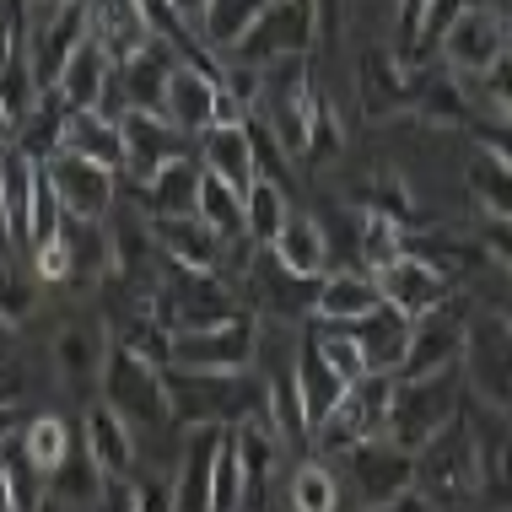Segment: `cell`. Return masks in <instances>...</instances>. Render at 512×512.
<instances>
[{"label": "cell", "mask_w": 512, "mask_h": 512, "mask_svg": "<svg viewBox=\"0 0 512 512\" xmlns=\"http://www.w3.org/2000/svg\"><path fill=\"white\" fill-rule=\"evenodd\" d=\"M168 383V405L173 426H248V421H270L265 389H259L254 367L248 372H184V367H162Z\"/></svg>", "instance_id": "obj_1"}, {"label": "cell", "mask_w": 512, "mask_h": 512, "mask_svg": "<svg viewBox=\"0 0 512 512\" xmlns=\"http://www.w3.org/2000/svg\"><path fill=\"white\" fill-rule=\"evenodd\" d=\"M464 410L459 372H437V378H394L389 415H383V437L405 453H421L453 415Z\"/></svg>", "instance_id": "obj_2"}, {"label": "cell", "mask_w": 512, "mask_h": 512, "mask_svg": "<svg viewBox=\"0 0 512 512\" xmlns=\"http://www.w3.org/2000/svg\"><path fill=\"white\" fill-rule=\"evenodd\" d=\"M415 486H421V496L432 507H459L480 491V448H475L464 410L415 453Z\"/></svg>", "instance_id": "obj_3"}, {"label": "cell", "mask_w": 512, "mask_h": 512, "mask_svg": "<svg viewBox=\"0 0 512 512\" xmlns=\"http://www.w3.org/2000/svg\"><path fill=\"white\" fill-rule=\"evenodd\" d=\"M98 394L108 410H119L135 432H168L173 426V405H168V383H162V367L130 356L124 345L108 340V362L98 378Z\"/></svg>", "instance_id": "obj_4"}, {"label": "cell", "mask_w": 512, "mask_h": 512, "mask_svg": "<svg viewBox=\"0 0 512 512\" xmlns=\"http://www.w3.org/2000/svg\"><path fill=\"white\" fill-rule=\"evenodd\" d=\"M259 356V318L254 313H227L200 329H173V362L184 372H248Z\"/></svg>", "instance_id": "obj_5"}, {"label": "cell", "mask_w": 512, "mask_h": 512, "mask_svg": "<svg viewBox=\"0 0 512 512\" xmlns=\"http://www.w3.org/2000/svg\"><path fill=\"white\" fill-rule=\"evenodd\" d=\"M389 394H394V378H383V372H362L356 383H345V394L324 410V421L313 426L318 448L345 453V448H356V442H367V437H383Z\"/></svg>", "instance_id": "obj_6"}, {"label": "cell", "mask_w": 512, "mask_h": 512, "mask_svg": "<svg viewBox=\"0 0 512 512\" xmlns=\"http://www.w3.org/2000/svg\"><path fill=\"white\" fill-rule=\"evenodd\" d=\"M38 168H44V184H49V195L60 200L65 221H108V211H114V200H119V184H114L119 173L76 157V151H54Z\"/></svg>", "instance_id": "obj_7"}, {"label": "cell", "mask_w": 512, "mask_h": 512, "mask_svg": "<svg viewBox=\"0 0 512 512\" xmlns=\"http://www.w3.org/2000/svg\"><path fill=\"white\" fill-rule=\"evenodd\" d=\"M318 44L313 38V6L308 0H265V11L254 17V27L238 38V49L221 60H243V65H270L286 54H308Z\"/></svg>", "instance_id": "obj_8"}, {"label": "cell", "mask_w": 512, "mask_h": 512, "mask_svg": "<svg viewBox=\"0 0 512 512\" xmlns=\"http://www.w3.org/2000/svg\"><path fill=\"white\" fill-rule=\"evenodd\" d=\"M335 459L345 464V486L362 496V507H383L394 496L415 491V453L394 448L389 437H367L356 448L335 453Z\"/></svg>", "instance_id": "obj_9"}, {"label": "cell", "mask_w": 512, "mask_h": 512, "mask_svg": "<svg viewBox=\"0 0 512 512\" xmlns=\"http://www.w3.org/2000/svg\"><path fill=\"white\" fill-rule=\"evenodd\" d=\"M437 49L459 81H469V76L486 81L491 65L507 60V17L496 6H469L464 17H453V27L437 38Z\"/></svg>", "instance_id": "obj_10"}, {"label": "cell", "mask_w": 512, "mask_h": 512, "mask_svg": "<svg viewBox=\"0 0 512 512\" xmlns=\"http://www.w3.org/2000/svg\"><path fill=\"white\" fill-rule=\"evenodd\" d=\"M512 329H507V318L502 313H491V318H480V324H469L464 329V356H459V367H469V389H475L480 405H491L496 415H507V383H512Z\"/></svg>", "instance_id": "obj_11"}, {"label": "cell", "mask_w": 512, "mask_h": 512, "mask_svg": "<svg viewBox=\"0 0 512 512\" xmlns=\"http://www.w3.org/2000/svg\"><path fill=\"white\" fill-rule=\"evenodd\" d=\"M372 286H378V302L383 308H394L399 318H426V313H437L442 302H448V275H442L432 259H421V254H410V243H405V254L389 259L383 270H372Z\"/></svg>", "instance_id": "obj_12"}, {"label": "cell", "mask_w": 512, "mask_h": 512, "mask_svg": "<svg viewBox=\"0 0 512 512\" xmlns=\"http://www.w3.org/2000/svg\"><path fill=\"white\" fill-rule=\"evenodd\" d=\"M119 141H124V173H130L135 184H146L162 162L189 157V135L173 130V124L162 114H151V108H124L119 114Z\"/></svg>", "instance_id": "obj_13"}, {"label": "cell", "mask_w": 512, "mask_h": 512, "mask_svg": "<svg viewBox=\"0 0 512 512\" xmlns=\"http://www.w3.org/2000/svg\"><path fill=\"white\" fill-rule=\"evenodd\" d=\"M108 362V329L92 318H71V324L54 335V378L65 383V394L76 399H98V378Z\"/></svg>", "instance_id": "obj_14"}, {"label": "cell", "mask_w": 512, "mask_h": 512, "mask_svg": "<svg viewBox=\"0 0 512 512\" xmlns=\"http://www.w3.org/2000/svg\"><path fill=\"white\" fill-rule=\"evenodd\" d=\"M146 232H151V248H157L162 265L211 270V275H221V265H227V243L200 216H151Z\"/></svg>", "instance_id": "obj_15"}, {"label": "cell", "mask_w": 512, "mask_h": 512, "mask_svg": "<svg viewBox=\"0 0 512 512\" xmlns=\"http://www.w3.org/2000/svg\"><path fill=\"white\" fill-rule=\"evenodd\" d=\"M464 356V324L453 313H426L410 324V345H405V362H399L394 378H437V372H459Z\"/></svg>", "instance_id": "obj_16"}, {"label": "cell", "mask_w": 512, "mask_h": 512, "mask_svg": "<svg viewBox=\"0 0 512 512\" xmlns=\"http://www.w3.org/2000/svg\"><path fill=\"white\" fill-rule=\"evenodd\" d=\"M81 448H87V459L98 464V475H135V459H141V442H135V426L124 421L119 410H108L103 399H92L87 410H81Z\"/></svg>", "instance_id": "obj_17"}, {"label": "cell", "mask_w": 512, "mask_h": 512, "mask_svg": "<svg viewBox=\"0 0 512 512\" xmlns=\"http://www.w3.org/2000/svg\"><path fill=\"white\" fill-rule=\"evenodd\" d=\"M415 92V65H405L394 49H367L356 60V98H362V114L367 119H383V114H399Z\"/></svg>", "instance_id": "obj_18"}, {"label": "cell", "mask_w": 512, "mask_h": 512, "mask_svg": "<svg viewBox=\"0 0 512 512\" xmlns=\"http://www.w3.org/2000/svg\"><path fill=\"white\" fill-rule=\"evenodd\" d=\"M243 275H248V292L259 297V308H265L270 318H281V324L313 318V292H318V281L281 270V265H275V259L265 254V248H259V259H248V265H243Z\"/></svg>", "instance_id": "obj_19"}, {"label": "cell", "mask_w": 512, "mask_h": 512, "mask_svg": "<svg viewBox=\"0 0 512 512\" xmlns=\"http://www.w3.org/2000/svg\"><path fill=\"white\" fill-rule=\"evenodd\" d=\"M162 119L173 124V130H184L189 141L205 135L216 124V76L211 71H195V65L178 60L173 76H168V92H162Z\"/></svg>", "instance_id": "obj_20"}, {"label": "cell", "mask_w": 512, "mask_h": 512, "mask_svg": "<svg viewBox=\"0 0 512 512\" xmlns=\"http://www.w3.org/2000/svg\"><path fill=\"white\" fill-rule=\"evenodd\" d=\"M265 254H270L281 270L318 281V275L329 270V227H324L318 216H297V211H292L281 227H275V238L265 243Z\"/></svg>", "instance_id": "obj_21"}, {"label": "cell", "mask_w": 512, "mask_h": 512, "mask_svg": "<svg viewBox=\"0 0 512 512\" xmlns=\"http://www.w3.org/2000/svg\"><path fill=\"white\" fill-rule=\"evenodd\" d=\"M378 302V286H372L367 270H324L313 292V324H356L367 318Z\"/></svg>", "instance_id": "obj_22"}, {"label": "cell", "mask_w": 512, "mask_h": 512, "mask_svg": "<svg viewBox=\"0 0 512 512\" xmlns=\"http://www.w3.org/2000/svg\"><path fill=\"white\" fill-rule=\"evenodd\" d=\"M345 329H351V340H356L362 367L394 378L399 362H405V345H410V318H399L394 308H372L367 318H356V324H345Z\"/></svg>", "instance_id": "obj_23"}, {"label": "cell", "mask_w": 512, "mask_h": 512, "mask_svg": "<svg viewBox=\"0 0 512 512\" xmlns=\"http://www.w3.org/2000/svg\"><path fill=\"white\" fill-rule=\"evenodd\" d=\"M60 151H76V157L98 162L108 173H124V141H119V119L98 114V108H71L60 130Z\"/></svg>", "instance_id": "obj_24"}, {"label": "cell", "mask_w": 512, "mask_h": 512, "mask_svg": "<svg viewBox=\"0 0 512 512\" xmlns=\"http://www.w3.org/2000/svg\"><path fill=\"white\" fill-rule=\"evenodd\" d=\"M200 168L216 173L221 184H232L238 195L254 184L259 168H254V146H248L243 119H238V124H211V130L200 135Z\"/></svg>", "instance_id": "obj_25"}, {"label": "cell", "mask_w": 512, "mask_h": 512, "mask_svg": "<svg viewBox=\"0 0 512 512\" xmlns=\"http://www.w3.org/2000/svg\"><path fill=\"white\" fill-rule=\"evenodd\" d=\"M108 76H114V60H108L92 38H81V44L71 49V60L60 65V76H54L49 92H60L65 108H98Z\"/></svg>", "instance_id": "obj_26"}, {"label": "cell", "mask_w": 512, "mask_h": 512, "mask_svg": "<svg viewBox=\"0 0 512 512\" xmlns=\"http://www.w3.org/2000/svg\"><path fill=\"white\" fill-rule=\"evenodd\" d=\"M200 157H173L141 184V200L151 216H195V195H200Z\"/></svg>", "instance_id": "obj_27"}, {"label": "cell", "mask_w": 512, "mask_h": 512, "mask_svg": "<svg viewBox=\"0 0 512 512\" xmlns=\"http://www.w3.org/2000/svg\"><path fill=\"white\" fill-rule=\"evenodd\" d=\"M340 394H345V383L335 378V367L318 356L313 335L302 329V340H297V399H302V421H308V432L324 421V410L335 405Z\"/></svg>", "instance_id": "obj_28"}, {"label": "cell", "mask_w": 512, "mask_h": 512, "mask_svg": "<svg viewBox=\"0 0 512 512\" xmlns=\"http://www.w3.org/2000/svg\"><path fill=\"white\" fill-rule=\"evenodd\" d=\"M71 442H76V432H71V421H65L60 410H44V415H27V421L17 426V448H22V459L38 469V475H54L60 469V459L71 453Z\"/></svg>", "instance_id": "obj_29"}, {"label": "cell", "mask_w": 512, "mask_h": 512, "mask_svg": "<svg viewBox=\"0 0 512 512\" xmlns=\"http://www.w3.org/2000/svg\"><path fill=\"white\" fill-rule=\"evenodd\" d=\"M65 114H71V108L60 103V92H38V103L17 119V141H11V146H17L22 157H33V162H49L54 151H60Z\"/></svg>", "instance_id": "obj_30"}, {"label": "cell", "mask_w": 512, "mask_h": 512, "mask_svg": "<svg viewBox=\"0 0 512 512\" xmlns=\"http://www.w3.org/2000/svg\"><path fill=\"white\" fill-rule=\"evenodd\" d=\"M265 11V0H211V6L200 11V22H195V33H200V44L216 54H232L238 49V38L254 27V17Z\"/></svg>", "instance_id": "obj_31"}, {"label": "cell", "mask_w": 512, "mask_h": 512, "mask_svg": "<svg viewBox=\"0 0 512 512\" xmlns=\"http://www.w3.org/2000/svg\"><path fill=\"white\" fill-rule=\"evenodd\" d=\"M286 216H292V205H286V189L275 184V178H254V184L243 189V238L254 248H265Z\"/></svg>", "instance_id": "obj_32"}, {"label": "cell", "mask_w": 512, "mask_h": 512, "mask_svg": "<svg viewBox=\"0 0 512 512\" xmlns=\"http://www.w3.org/2000/svg\"><path fill=\"white\" fill-rule=\"evenodd\" d=\"M195 216L216 232L221 243L243 238V195L232 184H221L216 173H200V195H195Z\"/></svg>", "instance_id": "obj_33"}, {"label": "cell", "mask_w": 512, "mask_h": 512, "mask_svg": "<svg viewBox=\"0 0 512 512\" xmlns=\"http://www.w3.org/2000/svg\"><path fill=\"white\" fill-rule=\"evenodd\" d=\"M340 496H345L340 475L329 464H318V459L297 464L292 480H286V502H292V512H340Z\"/></svg>", "instance_id": "obj_34"}, {"label": "cell", "mask_w": 512, "mask_h": 512, "mask_svg": "<svg viewBox=\"0 0 512 512\" xmlns=\"http://www.w3.org/2000/svg\"><path fill=\"white\" fill-rule=\"evenodd\" d=\"M108 340L124 345L130 356H141V362H151V367H168V362H173V329L162 324V318L151 313V308L130 313V318H124V324H119Z\"/></svg>", "instance_id": "obj_35"}, {"label": "cell", "mask_w": 512, "mask_h": 512, "mask_svg": "<svg viewBox=\"0 0 512 512\" xmlns=\"http://www.w3.org/2000/svg\"><path fill=\"white\" fill-rule=\"evenodd\" d=\"M98 486H103V475H98V464L87 459V448H81V437H76L71 453L60 459V469L49 475V496L60 507H81V512H87L92 496H98Z\"/></svg>", "instance_id": "obj_36"}, {"label": "cell", "mask_w": 512, "mask_h": 512, "mask_svg": "<svg viewBox=\"0 0 512 512\" xmlns=\"http://www.w3.org/2000/svg\"><path fill=\"white\" fill-rule=\"evenodd\" d=\"M410 103L421 108L426 124H459L469 114V98H464V81L459 76H415V92Z\"/></svg>", "instance_id": "obj_37"}, {"label": "cell", "mask_w": 512, "mask_h": 512, "mask_svg": "<svg viewBox=\"0 0 512 512\" xmlns=\"http://www.w3.org/2000/svg\"><path fill=\"white\" fill-rule=\"evenodd\" d=\"M405 254V227L399 221H389V216H362L356 221V270H383L389 259H399Z\"/></svg>", "instance_id": "obj_38"}, {"label": "cell", "mask_w": 512, "mask_h": 512, "mask_svg": "<svg viewBox=\"0 0 512 512\" xmlns=\"http://www.w3.org/2000/svg\"><path fill=\"white\" fill-rule=\"evenodd\" d=\"M0 475H6V496H11V512H38V502L49 496V480L38 475L33 464L22 459L17 437L0 448Z\"/></svg>", "instance_id": "obj_39"}, {"label": "cell", "mask_w": 512, "mask_h": 512, "mask_svg": "<svg viewBox=\"0 0 512 512\" xmlns=\"http://www.w3.org/2000/svg\"><path fill=\"white\" fill-rule=\"evenodd\" d=\"M33 313H38V275H27L11 259H0V324L17 329Z\"/></svg>", "instance_id": "obj_40"}, {"label": "cell", "mask_w": 512, "mask_h": 512, "mask_svg": "<svg viewBox=\"0 0 512 512\" xmlns=\"http://www.w3.org/2000/svg\"><path fill=\"white\" fill-rule=\"evenodd\" d=\"M469 195L486 205V216H507V151H480L469 162Z\"/></svg>", "instance_id": "obj_41"}, {"label": "cell", "mask_w": 512, "mask_h": 512, "mask_svg": "<svg viewBox=\"0 0 512 512\" xmlns=\"http://www.w3.org/2000/svg\"><path fill=\"white\" fill-rule=\"evenodd\" d=\"M469 6H480V0H426V17H421V27H415V44L399 54L405 65H421L426 54H437V38L453 27V17H464Z\"/></svg>", "instance_id": "obj_42"}, {"label": "cell", "mask_w": 512, "mask_h": 512, "mask_svg": "<svg viewBox=\"0 0 512 512\" xmlns=\"http://www.w3.org/2000/svg\"><path fill=\"white\" fill-rule=\"evenodd\" d=\"M0 103H6L11 119H22L27 108L38 103V81H33V65H27L22 49H11L6 60H0Z\"/></svg>", "instance_id": "obj_43"}, {"label": "cell", "mask_w": 512, "mask_h": 512, "mask_svg": "<svg viewBox=\"0 0 512 512\" xmlns=\"http://www.w3.org/2000/svg\"><path fill=\"white\" fill-rule=\"evenodd\" d=\"M340 119H335V103L324 98V92L313 87V98H308V151L302 157L318 162V157H329V151H340Z\"/></svg>", "instance_id": "obj_44"}, {"label": "cell", "mask_w": 512, "mask_h": 512, "mask_svg": "<svg viewBox=\"0 0 512 512\" xmlns=\"http://www.w3.org/2000/svg\"><path fill=\"white\" fill-rule=\"evenodd\" d=\"M362 211L389 216V221H399V227H405V221L415 216V205H410V189L399 184L394 173H378V178H372V189L362 195Z\"/></svg>", "instance_id": "obj_45"}, {"label": "cell", "mask_w": 512, "mask_h": 512, "mask_svg": "<svg viewBox=\"0 0 512 512\" xmlns=\"http://www.w3.org/2000/svg\"><path fill=\"white\" fill-rule=\"evenodd\" d=\"M27 254H33V275H38V281H71V238H65V227L54 232V238L33 243Z\"/></svg>", "instance_id": "obj_46"}, {"label": "cell", "mask_w": 512, "mask_h": 512, "mask_svg": "<svg viewBox=\"0 0 512 512\" xmlns=\"http://www.w3.org/2000/svg\"><path fill=\"white\" fill-rule=\"evenodd\" d=\"M135 480V512H173V469H141Z\"/></svg>", "instance_id": "obj_47"}, {"label": "cell", "mask_w": 512, "mask_h": 512, "mask_svg": "<svg viewBox=\"0 0 512 512\" xmlns=\"http://www.w3.org/2000/svg\"><path fill=\"white\" fill-rule=\"evenodd\" d=\"M87 512H135V480L130 475H108Z\"/></svg>", "instance_id": "obj_48"}, {"label": "cell", "mask_w": 512, "mask_h": 512, "mask_svg": "<svg viewBox=\"0 0 512 512\" xmlns=\"http://www.w3.org/2000/svg\"><path fill=\"white\" fill-rule=\"evenodd\" d=\"M426 17V0H399V17H394V33H399V49L394 54H405L415 44V27H421Z\"/></svg>", "instance_id": "obj_49"}, {"label": "cell", "mask_w": 512, "mask_h": 512, "mask_svg": "<svg viewBox=\"0 0 512 512\" xmlns=\"http://www.w3.org/2000/svg\"><path fill=\"white\" fill-rule=\"evenodd\" d=\"M308 6H313V38H318V44H329L335 27H340V0H308Z\"/></svg>", "instance_id": "obj_50"}, {"label": "cell", "mask_w": 512, "mask_h": 512, "mask_svg": "<svg viewBox=\"0 0 512 512\" xmlns=\"http://www.w3.org/2000/svg\"><path fill=\"white\" fill-rule=\"evenodd\" d=\"M367 512H437L426 496H415V491H405V496H394V502H383V507H367Z\"/></svg>", "instance_id": "obj_51"}, {"label": "cell", "mask_w": 512, "mask_h": 512, "mask_svg": "<svg viewBox=\"0 0 512 512\" xmlns=\"http://www.w3.org/2000/svg\"><path fill=\"white\" fill-rule=\"evenodd\" d=\"M27 421V415L17 410V405H0V448H6L11 437H17V426Z\"/></svg>", "instance_id": "obj_52"}, {"label": "cell", "mask_w": 512, "mask_h": 512, "mask_svg": "<svg viewBox=\"0 0 512 512\" xmlns=\"http://www.w3.org/2000/svg\"><path fill=\"white\" fill-rule=\"evenodd\" d=\"M168 6H173L178 17H184V22H200V11L211 6V0H168Z\"/></svg>", "instance_id": "obj_53"}, {"label": "cell", "mask_w": 512, "mask_h": 512, "mask_svg": "<svg viewBox=\"0 0 512 512\" xmlns=\"http://www.w3.org/2000/svg\"><path fill=\"white\" fill-rule=\"evenodd\" d=\"M11 141H17V119H11L6 103H0V151H11Z\"/></svg>", "instance_id": "obj_54"}, {"label": "cell", "mask_w": 512, "mask_h": 512, "mask_svg": "<svg viewBox=\"0 0 512 512\" xmlns=\"http://www.w3.org/2000/svg\"><path fill=\"white\" fill-rule=\"evenodd\" d=\"M27 6H38V11H60V6H71V0H27Z\"/></svg>", "instance_id": "obj_55"}, {"label": "cell", "mask_w": 512, "mask_h": 512, "mask_svg": "<svg viewBox=\"0 0 512 512\" xmlns=\"http://www.w3.org/2000/svg\"><path fill=\"white\" fill-rule=\"evenodd\" d=\"M38 512H65V507L54 502V496H44V502H38Z\"/></svg>", "instance_id": "obj_56"}, {"label": "cell", "mask_w": 512, "mask_h": 512, "mask_svg": "<svg viewBox=\"0 0 512 512\" xmlns=\"http://www.w3.org/2000/svg\"><path fill=\"white\" fill-rule=\"evenodd\" d=\"M0 512H11V496H6V475H0Z\"/></svg>", "instance_id": "obj_57"}]
</instances>
